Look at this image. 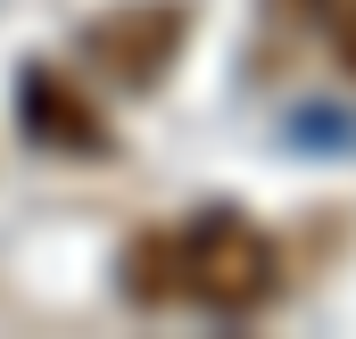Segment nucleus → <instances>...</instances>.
Here are the masks:
<instances>
[{
  "label": "nucleus",
  "instance_id": "nucleus-3",
  "mask_svg": "<svg viewBox=\"0 0 356 339\" xmlns=\"http://www.w3.org/2000/svg\"><path fill=\"white\" fill-rule=\"evenodd\" d=\"M25 124H33V141L58 149V158H108V149H116V141H108V116H99L83 99V83L58 75L50 58L25 67Z\"/></svg>",
  "mask_w": 356,
  "mask_h": 339
},
{
  "label": "nucleus",
  "instance_id": "nucleus-2",
  "mask_svg": "<svg viewBox=\"0 0 356 339\" xmlns=\"http://www.w3.org/2000/svg\"><path fill=\"white\" fill-rule=\"evenodd\" d=\"M191 50V0H116L83 25V58L124 91H158Z\"/></svg>",
  "mask_w": 356,
  "mask_h": 339
},
{
  "label": "nucleus",
  "instance_id": "nucleus-1",
  "mask_svg": "<svg viewBox=\"0 0 356 339\" xmlns=\"http://www.w3.org/2000/svg\"><path fill=\"white\" fill-rule=\"evenodd\" d=\"M282 290V240L241 207H207L191 224H158L124 240V298L133 306H207L257 315Z\"/></svg>",
  "mask_w": 356,
  "mask_h": 339
},
{
  "label": "nucleus",
  "instance_id": "nucleus-4",
  "mask_svg": "<svg viewBox=\"0 0 356 339\" xmlns=\"http://www.w3.org/2000/svg\"><path fill=\"white\" fill-rule=\"evenodd\" d=\"M323 17H332V42H340V58L356 67V0H332Z\"/></svg>",
  "mask_w": 356,
  "mask_h": 339
}]
</instances>
